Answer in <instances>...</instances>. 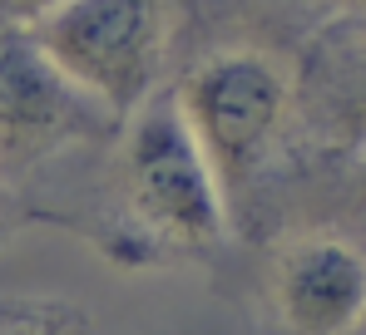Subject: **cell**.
<instances>
[{
  "mask_svg": "<svg viewBox=\"0 0 366 335\" xmlns=\"http://www.w3.org/2000/svg\"><path fill=\"white\" fill-rule=\"evenodd\" d=\"M0 335H94L89 311L60 296H0Z\"/></svg>",
  "mask_w": 366,
  "mask_h": 335,
  "instance_id": "cell-8",
  "label": "cell"
},
{
  "mask_svg": "<svg viewBox=\"0 0 366 335\" xmlns=\"http://www.w3.org/2000/svg\"><path fill=\"white\" fill-rule=\"evenodd\" d=\"M362 242H366V237H362Z\"/></svg>",
  "mask_w": 366,
  "mask_h": 335,
  "instance_id": "cell-12",
  "label": "cell"
},
{
  "mask_svg": "<svg viewBox=\"0 0 366 335\" xmlns=\"http://www.w3.org/2000/svg\"><path fill=\"white\" fill-rule=\"evenodd\" d=\"M30 35L64 74L124 118L154 89L174 50V0H60Z\"/></svg>",
  "mask_w": 366,
  "mask_h": 335,
  "instance_id": "cell-3",
  "label": "cell"
},
{
  "mask_svg": "<svg viewBox=\"0 0 366 335\" xmlns=\"http://www.w3.org/2000/svg\"><path fill=\"white\" fill-rule=\"evenodd\" d=\"M267 306L287 335H357L366 326V242L332 227L277 237Z\"/></svg>",
  "mask_w": 366,
  "mask_h": 335,
  "instance_id": "cell-5",
  "label": "cell"
},
{
  "mask_svg": "<svg viewBox=\"0 0 366 335\" xmlns=\"http://www.w3.org/2000/svg\"><path fill=\"white\" fill-rule=\"evenodd\" d=\"M312 158L327 172V202H332L322 227L366 237V143L352 153H312Z\"/></svg>",
  "mask_w": 366,
  "mask_h": 335,
  "instance_id": "cell-7",
  "label": "cell"
},
{
  "mask_svg": "<svg viewBox=\"0 0 366 335\" xmlns=\"http://www.w3.org/2000/svg\"><path fill=\"white\" fill-rule=\"evenodd\" d=\"M302 5L322 15V25H327V20H347V15H362L366 10V0H302Z\"/></svg>",
  "mask_w": 366,
  "mask_h": 335,
  "instance_id": "cell-11",
  "label": "cell"
},
{
  "mask_svg": "<svg viewBox=\"0 0 366 335\" xmlns=\"http://www.w3.org/2000/svg\"><path fill=\"white\" fill-rule=\"evenodd\" d=\"M174 99L223 187L233 227L252 222L297 153L292 69L262 45H218L174 79Z\"/></svg>",
  "mask_w": 366,
  "mask_h": 335,
  "instance_id": "cell-2",
  "label": "cell"
},
{
  "mask_svg": "<svg viewBox=\"0 0 366 335\" xmlns=\"http://www.w3.org/2000/svg\"><path fill=\"white\" fill-rule=\"evenodd\" d=\"M292 123L307 153H352L366 143V20H327L292 69Z\"/></svg>",
  "mask_w": 366,
  "mask_h": 335,
  "instance_id": "cell-6",
  "label": "cell"
},
{
  "mask_svg": "<svg viewBox=\"0 0 366 335\" xmlns=\"http://www.w3.org/2000/svg\"><path fill=\"white\" fill-rule=\"evenodd\" d=\"M119 113L84 94L30 35L0 20V177L10 187L84 148H109Z\"/></svg>",
  "mask_w": 366,
  "mask_h": 335,
  "instance_id": "cell-4",
  "label": "cell"
},
{
  "mask_svg": "<svg viewBox=\"0 0 366 335\" xmlns=\"http://www.w3.org/2000/svg\"><path fill=\"white\" fill-rule=\"evenodd\" d=\"M233 232L223 187L203 158L174 84L124 113L104 148L94 247L119 267H164L213 257Z\"/></svg>",
  "mask_w": 366,
  "mask_h": 335,
  "instance_id": "cell-1",
  "label": "cell"
},
{
  "mask_svg": "<svg viewBox=\"0 0 366 335\" xmlns=\"http://www.w3.org/2000/svg\"><path fill=\"white\" fill-rule=\"evenodd\" d=\"M50 5H60V0H0V20H15V25H30V20H40Z\"/></svg>",
  "mask_w": 366,
  "mask_h": 335,
  "instance_id": "cell-10",
  "label": "cell"
},
{
  "mask_svg": "<svg viewBox=\"0 0 366 335\" xmlns=\"http://www.w3.org/2000/svg\"><path fill=\"white\" fill-rule=\"evenodd\" d=\"M25 222V202H20V187H10L5 177H0V247H5V237L15 232V227Z\"/></svg>",
  "mask_w": 366,
  "mask_h": 335,
  "instance_id": "cell-9",
  "label": "cell"
}]
</instances>
